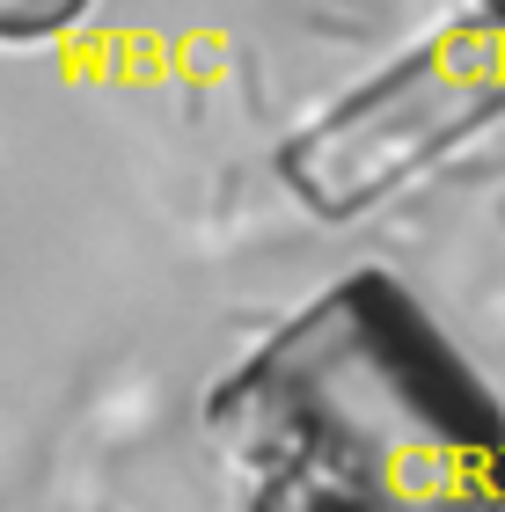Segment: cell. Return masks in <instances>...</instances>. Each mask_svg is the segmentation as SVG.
I'll return each instance as SVG.
<instances>
[{
  "mask_svg": "<svg viewBox=\"0 0 505 512\" xmlns=\"http://www.w3.org/2000/svg\"><path fill=\"white\" fill-rule=\"evenodd\" d=\"M491 8H505V0H491Z\"/></svg>",
  "mask_w": 505,
  "mask_h": 512,
  "instance_id": "obj_2",
  "label": "cell"
},
{
  "mask_svg": "<svg viewBox=\"0 0 505 512\" xmlns=\"http://www.w3.org/2000/svg\"><path fill=\"white\" fill-rule=\"evenodd\" d=\"M96 8V0H0V44H44Z\"/></svg>",
  "mask_w": 505,
  "mask_h": 512,
  "instance_id": "obj_1",
  "label": "cell"
}]
</instances>
